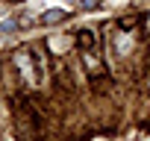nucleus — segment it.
<instances>
[{
	"label": "nucleus",
	"instance_id": "nucleus-2",
	"mask_svg": "<svg viewBox=\"0 0 150 141\" xmlns=\"http://www.w3.org/2000/svg\"><path fill=\"white\" fill-rule=\"evenodd\" d=\"M59 18H65L62 9H47V12H44V21H59Z\"/></svg>",
	"mask_w": 150,
	"mask_h": 141
},
{
	"label": "nucleus",
	"instance_id": "nucleus-1",
	"mask_svg": "<svg viewBox=\"0 0 150 141\" xmlns=\"http://www.w3.org/2000/svg\"><path fill=\"white\" fill-rule=\"evenodd\" d=\"M50 44H53V50H56V53H62V50L68 47V38H65V35H56V38H53Z\"/></svg>",
	"mask_w": 150,
	"mask_h": 141
},
{
	"label": "nucleus",
	"instance_id": "nucleus-3",
	"mask_svg": "<svg viewBox=\"0 0 150 141\" xmlns=\"http://www.w3.org/2000/svg\"><path fill=\"white\" fill-rule=\"evenodd\" d=\"M12 30H15L12 21H3V24H0V32H12Z\"/></svg>",
	"mask_w": 150,
	"mask_h": 141
},
{
	"label": "nucleus",
	"instance_id": "nucleus-4",
	"mask_svg": "<svg viewBox=\"0 0 150 141\" xmlns=\"http://www.w3.org/2000/svg\"><path fill=\"white\" fill-rule=\"evenodd\" d=\"M62 3H68V0H62Z\"/></svg>",
	"mask_w": 150,
	"mask_h": 141
}]
</instances>
